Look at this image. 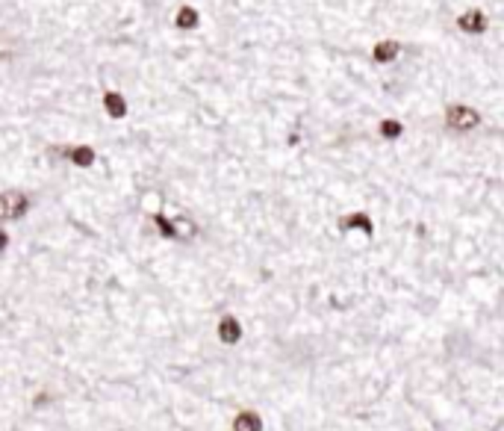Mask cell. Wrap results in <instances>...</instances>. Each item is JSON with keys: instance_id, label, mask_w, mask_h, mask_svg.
I'll return each instance as SVG.
<instances>
[{"instance_id": "obj_8", "label": "cell", "mask_w": 504, "mask_h": 431, "mask_svg": "<svg viewBox=\"0 0 504 431\" xmlns=\"http://www.w3.org/2000/svg\"><path fill=\"white\" fill-rule=\"evenodd\" d=\"M260 428H262L260 417H257V414H251V411L236 414V419H233V431H260Z\"/></svg>"}, {"instance_id": "obj_1", "label": "cell", "mask_w": 504, "mask_h": 431, "mask_svg": "<svg viewBox=\"0 0 504 431\" xmlns=\"http://www.w3.org/2000/svg\"><path fill=\"white\" fill-rule=\"evenodd\" d=\"M445 124L451 130L457 133H466V130H475L481 124V115L472 110V107H463V103H454V107L445 110Z\"/></svg>"}, {"instance_id": "obj_5", "label": "cell", "mask_w": 504, "mask_h": 431, "mask_svg": "<svg viewBox=\"0 0 504 431\" xmlns=\"http://www.w3.org/2000/svg\"><path fill=\"white\" fill-rule=\"evenodd\" d=\"M65 157L74 166H80V169H89L94 163V148H89V145H74V148H65Z\"/></svg>"}, {"instance_id": "obj_6", "label": "cell", "mask_w": 504, "mask_h": 431, "mask_svg": "<svg viewBox=\"0 0 504 431\" xmlns=\"http://www.w3.org/2000/svg\"><path fill=\"white\" fill-rule=\"evenodd\" d=\"M398 54H401V45H398V41H381V45H375V50H372L375 62H392Z\"/></svg>"}, {"instance_id": "obj_11", "label": "cell", "mask_w": 504, "mask_h": 431, "mask_svg": "<svg viewBox=\"0 0 504 431\" xmlns=\"http://www.w3.org/2000/svg\"><path fill=\"white\" fill-rule=\"evenodd\" d=\"M156 228H160V234H165L168 239H180V230H177V225L168 222L165 216H156Z\"/></svg>"}, {"instance_id": "obj_3", "label": "cell", "mask_w": 504, "mask_h": 431, "mask_svg": "<svg viewBox=\"0 0 504 431\" xmlns=\"http://www.w3.org/2000/svg\"><path fill=\"white\" fill-rule=\"evenodd\" d=\"M457 27L463 30V33H484L487 30V15L481 12V9H469V12H463L457 18Z\"/></svg>"}, {"instance_id": "obj_4", "label": "cell", "mask_w": 504, "mask_h": 431, "mask_svg": "<svg viewBox=\"0 0 504 431\" xmlns=\"http://www.w3.org/2000/svg\"><path fill=\"white\" fill-rule=\"evenodd\" d=\"M218 337L227 345L239 343V337H242V325L236 322V317H222V322H218Z\"/></svg>"}, {"instance_id": "obj_7", "label": "cell", "mask_w": 504, "mask_h": 431, "mask_svg": "<svg viewBox=\"0 0 504 431\" xmlns=\"http://www.w3.org/2000/svg\"><path fill=\"white\" fill-rule=\"evenodd\" d=\"M103 103H107V112L112 119H124V115H127V103H124V98L118 92H107L103 94Z\"/></svg>"}, {"instance_id": "obj_2", "label": "cell", "mask_w": 504, "mask_h": 431, "mask_svg": "<svg viewBox=\"0 0 504 431\" xmlns=\"http://www.w3.org/2000/svg\"><path fill=\"white\" fill-rule=\"evenodd\" d=\"M27 195L24 192H15V189H9V192H3V219L6 222H15V219H21L27 213Z\"/></svg>"}, {"instance_id": "obj_9", "label": "cell", "mask_w": 504, "mask_h": 431, "mask_svg": "<svg viewBox=\"0 0 504 431\" xmlns=\"http://www.w3.org/2000/svg\"><path fill=\"white\" fill-rule=\"evenodd\" d=\"M198 21H201V18H198L195 9H192V6H183L180 12H177L174 24H177V30H195V27H198Z\"/></svg>"}, {"instance_id": "obj_10", "label": "cell", "mask_w": 504, "mask_h": 431, "mask_svg": "<svg viewBox=\"0 0 504 431\" xmlns=\"http://www.w3.org/2000/svg\"><path fill=\"white\" fill-rule=\"evenodd\" d=\"M342 228H360V230H366V234H372V230H375L366 213H351V216H345V219H342Z\"/></svg>"}, {"instance_id": "obj_12", "label": "cell", "mask_w": 504, "mask_h": 431, "mask_svg": "<svg viewBox=\"0 0 504 431\" xmlns=\"http://www.w3.org/2000/svg\"><path fill=\"white\" fill-rule=\"evenodd\" d=\"M381 136L384 139H398V136H401V124H398L395 119L381 121Z\"/></svg>"}]
</instances>
